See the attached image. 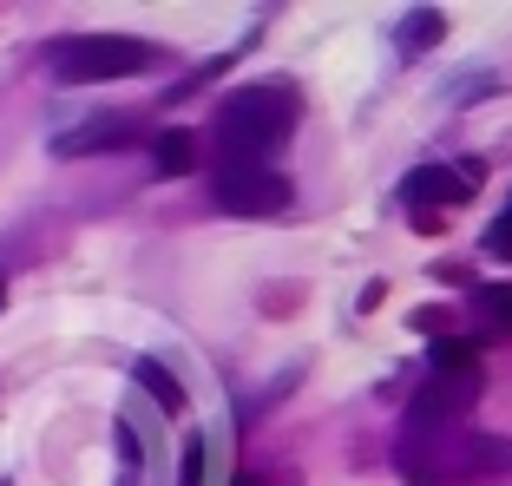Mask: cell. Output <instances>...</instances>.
I'll list each match as a JSON object with an SVG mask.
<instances>
[{"label":"cell","instance_id":"4fadbf2b","mask_svg":"<svg viewBox=\"0 0 512 486\" xmlns=\"http://www.w3.org/2000/svg\"><path fill=\"white\" fill-rule=\"evenodd\" d=\"M486 250H493V257H512V211L499 217L493 230H486Z\"/></svg>","mask_w":512,"mask_h":486},{"label":"cell","instance_id":"6da1fadb","mask_svg":"<svg viewBox=\"0 0 512 486\" xmlns=\"http://www.w3.org/2000/svg\"><path fill=\"white\" fill-rule=\"evenodd\" d=\"M296 86H276V79H263V86H237L217 106V145H224V158H263L270 145H283L289 132H296Z\"/></svg>","mask_w":512,"mask_h":486},{"label":"cell","instance_id":"30bf717a","mask_svg":"<svg viewBox=\"0 0 512 486\" xmlns=\"http://www.w3.org/2000/svg\"><path fill=\"white\" fill-rule=\"evenodd\" d=\"M138 381H145L151 395H158V408H184V395H178V381L165 375L158 362H138Z\"/></svg>","mask_w":512,"mask_h":486},{"label":"cell","instance_id":"277c9868","mask_svg":"<svg viewBox=\"0 0 512 486\" xmlns=\"http://www.w3.org/2000/svg\"><path fill=\"white\" fill-rule=\"evenodd\" d=\"M138 138V119L132 112H106V119L79 125V132H60L53 138V152L60 158H79V152H119V145H132Z\"/></svg>","mask_w":512,"mask_h":486},{"label":"cell","instance_id":"9c48e42d","mask_svg":"<svg viewBox=\"0 0 512 486\" xmlns=\"http://www.w3.org/2000/svg\"><path fill=\"white\" fill-rule=\"evenodd\" d=\"M480 316L493 322L499 335H512V283H493V289H480Z\"/></svg>","mask_w":512,"mask_h":486},{"label":"cell","instance_id":"7a4b0ae2","mask_svg":"<svg viewBox=\"0 0 512 486\" xmlns=\"http://www.w3.org/2000/svg\"><path fill=\"white\" fill-rule=\"evenodd\" d=\"M46 66L66 79V86H92V79H132L151 66L145 40H125V33H73V40L46 46Z\"/></svg>","mask_w":512,"mask_h":486},{"label":"cell","instance_id":"8992f818","mask_svg":"<svg viewBox=\"0 0 512 486\" xmlns=\"http://www.w3.org/2000/svg\"><path fill=\"white\" fill-rule=\"evenodd\" d=\"M467 191H473L467 178H447V171H440V165L414 171V178L401 184V198H407V204H460V198H467Z\"/></svg>","mask_w":512,"mask_h":486},{"label":"cell","instance_id":"8fae6325","mask_svg":"<svg viewBox=\"0 0 512 486\" xmlns=\"http://www.w3.org/2000/svg\"><path fill=\"white\" fill-rule=\"evenodd\" d=\"M401 40H407V46H427V40H440V14H434V7H421V14L407 20V33H401Z\"/></svg>","mask_w":512,"mask_h":486},{"label":"cell","instance_id":"5b68a950","mask_svg":"<svg viewBox=\"0 0 512 486\" xmlns=\"http://www.w3.org/2000/svg\"><path fill=\"white\" fill-rule=\"evenodd\" d=\"M480 395V375H434L414 401V421H434V414H467Z\"/></svg>","mask_w":512,"mask_h":486},{"label":"cell","instance_id":"9a60e30c","mask_svg":"<svg viewBox=\"0 0 512 486\" xmlns=\"http://www.w3.org/2000/svg\"><path fill=\"white\" fill-rule=\"evenodd\" d=\"M237 486H256V480H250V473H243V480H237Z\"/></svg>","mask_w":512,"mask_h":486},{"label":"cell","instance_id":"3957f363","mask_svg":"<svg viewBox=\"0 0 512 486\" xmlns=\"http://www.w3.org/2000/svg\"><path fill=\"white\" fill-rule=\"evenodd\" d=\"M211 198L217 211H237V217H276L289 211V178L270 158H224L211 171Z\"/></svg>","mask_w":512,"mask_h":486},{"label":"cell","instance_id":"52a82bcc","mask_svg":"<svg viewBox=\"0 0 512 486\" xmlns=\"http://www.w3.org/2000/svg\"><path fill=\"white\" fill-rule=\"evenodd\" d=\"M427 362H434V375H480V355H473V342H460V335H434Z\"/></svg>","mask_w":512,"mask_h":486},{"label":"cell","instance_id":"ba28073f","mask_svg":"<svg viewBox=\"0 0 512 486\" xmlns=\"http://www.w3.org/2000/svg\"><path fill=\"white\" fill-rule=\"evenodd\" d=\"M151 158H158V178H184L191 171V158H197V145H191V132H158V145H151Z\"/></svg>","mask_w":512,"mask_h":486},{"label":"cell","instance_id":"5bb4252c","mask_svg":"<svg viewBox=\"0 0 512 486\" xmlns=\"http://www.w3.org/2000/svg\"><path fill=\"white\" fill-rule=\"evenodd\" d=\"M0 303H7V276H0Z\"/></svg>","mask_w":512,"mask_h":486},{"label":"cell","instance_id":"7c38bea8","mask_svg":"<svg viewBox=\"0 0 512 486\" xmlns=\"http://www.w3.org/2000/svg\"><path fill=\"white\" fill-rule=\"evenodd\" d=\"M184 486H204V441L191 434V447H184Z\"/></svg>","mask_w":512,"mask_h":486}]
</instances>
